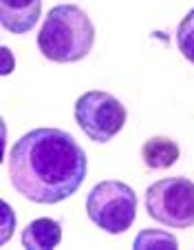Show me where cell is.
I'll use <instances>...</instances> for the list:
<instances>
[{
  "instance_id": "7c38bea8",
  "label": "cell",
  "mask_w": 194,
  "mask_h": 250,
  "mask_svg": "<svg viewBox=\"0 0 194 250\" xmlns=\"http://www.w3.org/2000/svg\"><path fill=\"white\" fill-rule=\"evenodd\" d=\"M2 53H5V69H2V73L7 76V73H11V51L5 47L2 49Z\"/></svg>"
},
{
  "instance_id": "ba28073f",
  "label": "cell",
  "mask_w": 194,
  "mask_h": 250,
  "mask_svg": "<svg viewBox=\"0 0 194 250\" xmlns=\"http://www.w3.org/2000/svg\"><path fill=\"white\" fill-rule=\"evenodd\" d=\"M62 241V224L57 219H34L22 230V246L29 250H51Z\"/></svg>"
},
{
  "instance_id": "7a4b0ae2",
  "label": "cell",
  "mask_w": 194,
  "mask_h": 250,
  "mask_svg": "<svg viewBox=\"0 0 194 250\" xmlns=\"http://www.w3.org/2000/svg\"><path fill=\"white\" fill-rule=\"evenodd\" d=\"M95 27L77 5H57L47 14L38 33V47L47 60L57 64L80 62L90 53Z\"/></svg>"
},
{
  "instance_id": "8fae6325",
  "label": "cell",
  "mask_w": 194,
  "mask_h": 250,
  "mask_svg": "<svg viewBox=\"0 0 194 250\" xmlns=\"http://www.w3.org/2000/svg\"><path fill=\"white\" fill-rule=\"evenodd\" d=\"M14 226H16V217H14V212H11V206L7 202H2V244L11 237Z\"/></svg>"
},
{
  "instance_id": "6da1fadb",
  "label": "cell",
  "mask_w": 194,
  "mask_h": 250,
  "mask_svg": "<svg viewBox=\"0 0 194 250\" xmlns=\"http://www.w3.org/2000/svg\"><path fill=\"white\" fill-rule=\"evenodd\" d=\"M88 160L71 133L34 128L14 142L9 151V180L24 199L60 204L80 190Z\"/></svg>"
},
{
  "instance_id": "30bf717a",
  "label": "cell",
  "mask_w": 194,
  "mask_h": 250,
  "mask_svg": "<svg viewBox=\"0 0 194 250\" xmlns=\"http://www.w3.org/2000/svg\"><path fill=\"white\" fill-rule=\"evenodd\" d=\"M176 47L183 53V58L194 64V9L185 14L176 29Z\"/></svg>"
},
{
  "instance_id": "5b68a950",
  "label": "cell",
  "mask_w": 194,
  "mask_h": 250,
  "mask_svg": "<svg viewBox=\"0 0 194 250\" xmlns=\"http://www.w3.org/2000/svg\"><path fill=\"white\" fill-rule=\"evenodd\" d=\"M126 106L106 91H86L75 102V122L97 144L110 142L126 124Z\"/></svg>"
},
{
  "instance_id": "52a82bcc",
  "label": "cell",
  "mask_w": 194,
  "mask_h": 250,
  "mask_svg": "<svg viewBox=\"0 0 194 250\" xmlns=\"http://www.w3.org/2000/svg\"><path fill=\"white\" fill-rule=\"evenodd\" d=\"M181 148L175 140L163 135L148 137L141 146V160L152 170H166L179 160Z\"/></svg>"
},
{
  "instance_id": "9c48e42d",
  "label": "cell",
  "mask_w": 194,
  "mask_h": 250,
  "mask_svg": "<svg viewBox=\"0 0 194 250\" xmlns=\"http://www.w3.org/2000/svg\"><path fill=\"white\" fill-rule=\"evenodd\" d=\"M133 246L137 250H152V248H159V250H176L179 248V241H176L175 235L166 230H155V228H143L139 230V235L135 237Z\"/></svg>"
},
{
  "instance_id": "277c9868",
  "label": "cell",
  "mask_w": 194,
  "mask_h": 250,
  "mask_svg": "<svg viewBox=\"0 0 194 250\" xmlns=\"http://www.w3.org/2000/svg\"><path fill=\"white\" fill-rule=\"evenodd\" d=\"M146 210L155 222L168 228L194 226V182L188 177H166L148 186Z\"/></svg>"
},
{
  "instance_id": "8992f818",
  "label": "cell",
  "mask_w": 194,
  "mask_h": 250,
  "mask_svg": "<svg viewBox=\"0 0 194 250\" xmlns=\"http://www.w3.org/2000/svg\"><path fill=\"white\" fill-rule=\"evenodd\" d=\"M42 0H0V22L9 33H29L38 24Z\"/></svg>"
},
{
  "instance_id": "3957f363",
  "label": "cell",
  "mask_w": 194,
  "mask_h": 250,
  "mask_svg": "<svg viewBox=\"0 0 194 250\" xmlns=\"http://www.w3.org/2000/svg\"><path fill=\"white\" fill-rule=\"evenodd\" d=\"M86 215L100 230L108 235H122L135 222L137 195L123 182H100L86 195Z\"/></svg>"
}]
</instances>
